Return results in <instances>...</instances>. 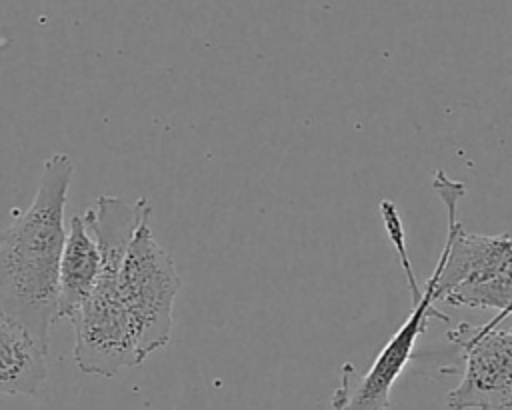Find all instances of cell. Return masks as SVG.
I'll use <instances>...</instances> for the list:
<instances>
[{
    "label": "cell",
    "mask_w": 512,
    "mask_h": 410,
    "mask_svg": "<svg viewBox=\"0 0 512 410\" xmlns=\"http://www.w3.org/2000/svg\"><path fill=\"white\" fill-rule=\"evenodd\" d=\"M178 292L176 262L154 238L148 214L140 222L118 274V294L134 322L142 362L168 344Z\"/></svg>",
    "instance_id": "obj_3"
},
{
    "label": "cell",
    "mask_w": 512,
    "mask_h": 410,
    "mask_svg": "<svg viewBox=\"0 0 512 410\" xmlns=\"http://www.w3.org/2000/svg\"><path fill=\"white\" fill-rule=\"evenodd\" d=\"M380 212L406 274V282L412 294V312L394 332V336L380 348L366 372H358L350 362L340 366V382L330 398L332 410H388L392 386L406 364L412 360L416 340L426 332L430 318H440L444 322L450 320L448 314L434 308V278L428 276L424 288H420L414 276L406 252V232L396 204L382 200Z\"/></svg>",
    "instance_id": "obj_2"
},
{
    "label": "cell",
    "mask_w": 512,
    "mask_h": 410,
    "mask_svg": "<svg viewBox=\"0 0 512 410\" xmlns=\"http://www.w3.org/2000/svg\"><path fill=\"white\" fill-rule=\"evenodd\" d=\"M72 174L70 156L52 154L44 162L32 204L0 230V310L46 348L58 320V270Z\"/></svg>",
    "instance_id": "obj_1"
},
{
    "label": "cell",
    "mask_w": 512,
    "mask_h": 410,
    "mask_svg": "<svg viewBox=\"0 0 512 410\" xmlns=\"http://www.w3.org/2000/svg\"><path fill=\"white\" fill-rule=\"evenodd\" d=\"M100 252L82 214L72 216L58 270V320H74L100 278Z\"/></svg>",
    "instance_id": "obj_6"
},
{
    "label": "cell",
    "mask_w": 512,
    "mask_h": 410,
    "mask_svg": "<svg viewBox=\"0 0 512 410\" xmlns=\"http://www.w3.org/2000/svg\"><path fill=\"white\" fill-rule=\"evenodd\" d=\"M442 302L450 306H464V308H476V310L496 308L500 312L490 322L492 324L504 322L508 316H512V260L502 270H498L492 278L480 284L456 290L448 294Z\"/></svg>",
    "instance_id": "obj_8"
},
{
    "label": "cell",
    "mask_w": 512,
    "mask_h": 410,
    "mask_svg": "<svg viewBox=\"0 0 512 410\" xmlns=\"http://www.w3.org/2000/svg\"><path fill=\"white\" fill-rule=\"evenodd\" d=\"M48 376V348L0 310V396H32Z\"/></svg>",
    "instance_id": "obj_7"
},
{
    "label": "cell",
    "mask_w": 512,
    "mask_h": 410,
    "mask_svg": "<svg viewBox=\"0 0 512 410\" xmlns=\"http://www.w3.org/2000/svg\"><path fill=\"white\" fill-rule=\"evenodd\" d=\"M462 352V378L446 396L450 410H512V328L490 320L446 332Z\"/></svg>",
    "instance_id": "obj_5"
},
{
    "label": "cell",
    "mask_w": 512,
    "mask_h": 410,
    "mask_svg": "<svg viewBox=\"0 0 512 410\" xmlns=\"http://www.w3.org/2000/svg\"><path fill=\"white\" fill-rule=\"evenodd\" d=\"M116 266H100V278L74 316V362L84 374L112 378L142 364L134 322L118 294Z\"/></svg>",
    "instance_id": "obj_4"
}]
</instances>
